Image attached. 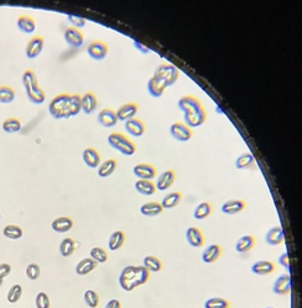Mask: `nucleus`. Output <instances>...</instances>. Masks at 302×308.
Wrapping results in <instances>:
<instances>
[{
  "label": "nucleus",
  "instance_id": "4be33fe9",
  "mask_svg": "<svg viewBox=\"0 0 302 308\" xmlns=\"http://www.w3.org/2000/svg\"><path fill=\"white\" fill-rule=\"evenodd\" d=\"M222 254V248L219 244H211L203 250L202 253V262L206 264H212L220 259Z\"/></svg>",
  "mask_w": 302,
  "mask_h": 308
},
{
  "label": "nucleus",
  "instance_id": "58836bf2",
  "mask_svg": "<svg viewBox=\"0 0 302 308\" xmlns=\"http://www.w3.org/2000/svg\"><path fill=\"white\" fill-rule=\"evenodd\" d=\"M1 127H3V130L6 133H16L21 130L22 126H21V122L19 119H16V117H9V119H6L3 122Z\"/></svg>",
  "mask_w": 302,
  "mask_h": 308
},
{
  "label": "nucleus",
  "instance_id": "4c0bfd02",
  "mask_svg": "<svg viewBox=\"0 0 302 308\" xmlns=\"http://www.w3.org/2000/svg\"><path fill=\"white\" fill-rule=\"evenodd\" d=\"M254 165H255L254 157H253L250 153H244V154L238 157L237 161H236V166H237V169H241V170L250 169Z\"/></svg>",
  "mask_w": 302,
  "mask_h": 308
},
{
  "label": "nucleus",
  "instance_id": "5701e85b",
  "mask_svg": "<svg viewBox=\"0 0 302 308\" xmlns=\"http://www.w3.org/2000/svg\"><path fill=\"white\" fill-rule=\"evenodd\" d=\"M245 208V202L243 200H229L222 205L221 211L226 215H236L242 212Z\"/></svg>",
  "mask_w": 302,
  "mask_h": 308
},
{
  "label": "nucleus",
  "instance_id": "c85d7f7f",
  "mask_svg": "<svg viewBox=\"0 0 302 308\" xmlns=\"http://www.w3.org/2000/svg\"><path fill=\"white\" fill-rule=\"evenodd\" d=\"M18 27L20 31L25 32V34H31L36 30V22L31 16L21 15L18 19Z\"/></svg>",
  "mask_w": 302,
  "mask_h": 308
},
{
  "label": "nucleus",
  "instance_id": "6ab92c4d",
  "mask_svg": "<svg viewBox=\"0 0 302 308\" xmlns=\"http://www.w3.org/2000/svg\"><path fill=\"white\" fill-rule=\"evenodd\" d=\"M83 161H84V163L89 166V168L95 169L99 166L100 161H101V157H100V153L98 152L95 148L89 147L83 152Z\"/></svg>",
  "mask_w": 302,
  "mask_h": 308
},
{
  "label": "nucleus",
  "instance_id": "39448f33",
  "mask_svg": "<svg viewBox=\"0 0 302 308\" xmlns=\"http://www.w3.org/2000/svg\"><path fill=\"white\" fill-rule=\"evenodd\" d=\"M154 77L161 78V81L165 82L167 86H170L177 83V81L179 79L180 70L175 65L170 64V63H161V64L157 67L156 72H154Z\"/></svg>",
  "mask_w": 302,
  "mask_h": 308
},
{
  "label": "nucleus",
  "instance_id": "473e14b6",
  "mask_svg": "<svg viewBox=\"0 0 302 308\" xmlns=\"http://www.w3.org/2000/svg\"><path fill=\"white\" fill-rule=\"evenodd\" d=\"M255 246V238L253 236H243L236 243V250L238 253H247Z\"/></svg>",
  "mask_w": 302,
  "mask_h": 308
},
{
  "label": "nucleus",
  "instance_id": "49530a36",
  "mask_svg": "<svg viewBox=\"0 0 302 308\" xmlns=\"http://www.w3.org/2000/svg\"><path fill=\"white\" fill-rule=\"evenodd\" d=\"M205 308H229V302L222 297H212L206 301Z\"/></svg>",
  "mask_w": 302,
  "mask_h": 308
},
{
  "label": "nucleus",
  "instance_id": "dca6fc26",
  "mask_svg": "<svg viewBox=\"0 0 302 308\" xmlns=\"http://www.w3.org/2000/svg\"><path fill=\"white\" fill-rule=\"evenodd\" d=\"M175 182V171L174 170H165L158 176V180H157L156 189L161 190V191H164L168 190Z\"/></svg>",
  "mask_w": 302,
  "mask_h": 308
},
{
  "label": "nucleus",
  "instance_id": "f704fd0d",
  "mask_svg": "<svg viewBox=\"0 0 302 308\" xmlns=\"http://www.w3.org/2000/svg\"><path fill=\"white\" fill-rule=\"evenodd\" d=\"M212 213V206L210 202H201L194 210V218L195 220H205Z\"/></svg>",
  "mask_w": 302,
  "mask_h": 308
},
{
  "label": "nucleus",
  "instance_id": "f8f14e48",
  "mask_svg": "<svg viewBox=\"0 0 302 308\" xmlns=\"http://www.w3.org/2000/svg\"><path fill=\"white\" fill-rule=\"evenodd\" d=\"M273 291L276 295H287L291 291V280L289 274H282L275 280Z\"/></svg>",
  "mask_w": 302,
  "mask_h": 308
},
{
  "label": "nucleus",
  "instance_id": "f257e3e1",
  "mask_svg": "<svg viewBox=\"0 0 302 308\" xmlns=\"http://www.w3.org/2000/svg\"><path fill=\"white\" fill-rule=\"evenodd\" d=\"M149 280V271L146 267H136V265H128V267H123L121 271L120 276H119V284H120L121 288L126 291V292H131L138 286L143 285Z\"/></svg>",
  "mask_w": 302,
  "mask_h": 308
},
{
  "label": "nucleus",
  "instance_id": "412c9836",
  "mask_svg": "<svg viewBox=\"0 0 302 308\" xmlns=\"http://www.w3.org/2000/svg\"><path fill=\"white\" fill-rule=\"evenodd\" d=\"M186 241L194 248H200L205 243V239H203L200 228L198 227L188 228V230H186Z\"/></svg>",
  "mask_w": 302,
  "mask_h": 308
},
{
  "label": "nucleus",
  "instance_id": "f03ea898",
  "mask_svg": "<svg viewBox=\"0 0 302 308\" xmlns=\"http://www.w3.org/2000/svg\"><path fill=\"white\" fill-rule=\"evenodd\" d=\"M22 84H24L25 90H26L27 98L30 99L31 103H34V104H42L43 103L44 99H46V94L40 88L37 77L34 70H25L24 74H22Z\"/></svg>",
  "mask_w": 302,
  "mask_h": 308
},
{
  "label": "nucleus",
  "instance_id": "6e6552de",
  "mask_svg": "<svg viewBox=\"0 0 302 308\" xmlns=\"http://www.w3.org/2000/svg\"><path fill=\"white\" fill-rule=\"evenodd\" d=\"M109 47L102 41H93L88 47V55L95 61H102L107 56Z\"/></svg>",
  "mask_w": 302,
  "mask_h": 308
},
{
  "label": "nucleus",
  "instance_id": "37998d69",
  "mask_svg": "<svg viewBox=\"0 0 302 308\" xmlns=\"http://www.w3.org/2000/svg\"><path fill=\"white\" fill-rule=\"evenodd\" d=\"M21 296H22V286L15 284V285L11 286L8 291V296H6V300L9 303H16L20 301Z\"/></svg>",
  "mask_w": 302,
  "mask_h": 308
},
{
  "label": "nucleus",
  "instance_id": "9b49d317",
  "mask_svg": "<svg viewBox=\"0 0 302 308\" xmlns=\"http://www.w3.org/2000/svg\"><path fill=\"white\" fill-rule=\"evenodd\" d=\"M133 174L141 180H152L156 178L157 170L153 165L147 163H141L135 165L133 168Z\"/></svg>",
  "mask_w": 302,
  "mask_h": 308
},
{
  "label": "nucleus",
  "instance_id": "4d7b16f0",
  "mask_svg": "<svg viewBox=\"0 0 302 308\" xmlns=\"http://www.w3.org/2000/svg\"><path fill=\"white\" fill-rule=\"evenodd\" d=\"M0 220H1V213H0Z\"/></svg>",
  "mask_w": 302,
  "mask_h": 308
},
{
  "label": "nucleus",
  "instance_id": "4468645a",
  "mask_svg": "<svg viewBox=\"0 0 302 308\" xmlns=\"http://www.w3.org/2000/svg\"><path fill=\"white\" fill-rule=\"evenodd\" d=\"M125 128L133 137H141L146 132V124L141 119H131L126 121Z\"/></svg>",
  "mask_w": 302,
  "mask_h": 308
},
{
  "label": "nucleus",
  "instance_id": "1a4fd4ad",
  "mask_svg": "<svg viewBox=\"0 0 302 308\" xmlns=\"http://www.w3.org/2000/svg\"><path fill=\"white\" fill-rule=\"evenodd\" d=\"M185 122H186V126H189L190 128L193 127H200L201 124L205 123L206 119H207V112L203 109V106L201 109L196 110V111L190 112V114L184 115Z\"/></svg>",
  "mask_w": 302,
  "mask_h": 308
},
{
  "label": "nucleus",
  "instance_id": "20e7f679",
  "mask_svg": "<svg viewBox=\"0 0 302 308\" xmlns=\"http://www.w3.org/2000/svg\"><path fill=\"white\" fill-rule=\"evenodd\" d=\"M107 142L111 145L112 148H115L116 150H119L120 153H122L123 156H133L137 150L135 143L132 141L128 140L125 135L119 132H114L111 135H109L107 137Z\"/></svg>",
  "mask_w": 302,
  "mask_h": 308
},
{
  "label": "nucleus",
  "instance_id": "a211bd4d",
  "mask_svg": "<svg viewBox=\"0 0 302 308\" xmlns=\"http://www.w3.org/2000/svg\"><path fill=\"white\" fill-rule=\"evenodd\" d=\"M250 270L253 274L263 276V275H269L275 271V264L270 260H259L252 265Z\"/></svg>",
  "mask_w": 302,
  "mask_h": 308
},
{
  "label": "nucleus",
  "instance_id": "09e8293b",
  "mask_svg": "<svg viewBox=\"0 0 302 308\" xmlns=\"http://www.w3.org/2000/svg\"><path fill=\"white\" fill-rule=\"evenodd\" d=\"M40 275H41V267H39L37 264H35V263H32V264H29L26 267V276L29 277L30 280H37L40 277Z\"/></svg>",
  "mask_w": 302,
  "mask_h": 308
},
{
  "label": "nucleus",
  "instance_id": "5fc2aeb1",
  "mask_svg": "<svg viewBox=\"0 0 302 308\" xmlns=\"http://www.w3.org/2000/svg\"><path fill=\"white\" fill-rule=\"evenodd\" d=\"M136 47H138V48H141V49H142V52H143V53H147V52H148V49H147V48H146V47H143V46H142V44H140V43H136Z\"/></svg>",
  "mask_w": 302,
  "mask_h": 308
},
{
  "label": "nucleus",
  "instance_id": "72a5a7b5",
  "mask_svg": "<svg viewBox=\"0 0 302 308\" xmlns=\"http://www.w3.org/2000/svg\"><path fill=\"white\" fill-rule=\"evenodd\" d=\"M135 187L140 194L146 195V196H151L157 190L156 185L151 180H137L135 184Z\"/></svg>",
  "mask_w": 302,
  "mask_h": 308
},
{
  "label": "nucleus",
  "instance_id": "3c124183",
  "mask_svg": "<svg viewBox=\"0 0 302 308\" xmlns=\"http://www.w3.org/2000/svg\"><path fill=\"white\" fill-rule=\"evenodd\" d=\"M279 264L282 265V267H285V269H289V267H290L289 254L284 253V254H282V255L279 256Z\"/></svg>",
  "mask_w": 302,
  "mask_h": 308
},
{
  "label": "nucleus",
  "instance_id": "2eb2a0df",
  "mask_svg": "<svg viewBox=\"0 0 302 308\" xmlns=\"http://www.w3.org/2000/svg\"><path fill=\"white\" fill-rule=\"evenodd\" d=\"M64 40L69 46L81 47L84 42V36L77 27H67L64 31Z\"/></svg>",
  "mask_w": 302,
  "mask_h": 308
},
{
  "label": "nucleus",
  "instance_id": "f3484780",
  "mask_svg": "<svg viewBox=\"0 0 302 308\" xmlns=\"http://www.w3.org/2000/svg\"><path fill=\"white\" fill-rule=\"evenodd\" d=\"M147 86H148L149 94H151L153 98H161V96L163 95V93H164L165 89L168 88L164 81H161V78H157L154 75L148 81Z\"/></svg>",
  "mask_w": 302,
  "mask_h": 308
},
{
  "label": "nucleus",
  "instance_id": "a878e982",
  "mask_svg": "<svg viewBox=\"0 0 302 308\" xmlns=\"http://www.w3.org/2000/svg\"><path fill=\"white\" fill-rule=\"evenodd\" d=\"M51 226L57 233H67L73 227V220L71 217H58L53 221Z\"/></svg>",
  "mask_w": 302,
  "mask_h": 308
},
{
  "label": "nucleus",
  "instance_id": "a18cd8bd",
  "mask_svg": "<svg viewBox=\"0 0 302 308\" xmlns=\"http://www.w3.org/2000/svg\"><path fill=\"white\" fill-rule=\"evenodd\" d=\"M84 301L89 308H97L100 303L99 295L94 290H86L84 292Z\"/></svg>",
  "mask_w": 302,
  "mask_h": 308
},
{
  "label": "nucleus",
  "instance_id": "c03bdc74",
  "mask_svg": "<svg viewBox=\"0 0 302 308\" xmlns=\"http://www.w3.org/2000/svg\"><path fill=\"white\" fill-rule=\"evenodd\" d=\"M15 99V91L10 86H0V103L10 104Z\"/></svg>",
  "mask_w": 302,
  "mask_h": 308
},
{
  "label": "nucleus",
  "instance_id": "6e6d98bb",
  "mask_svg": "<svg viewBox=\"0 0 302 308\" xmlns=\"http://www.w3.org/2000/svg\"><path fill=\"white\" fill-rule=\"evenodd\" d=\"M3 282H4V279L1 276H0V286L3 285Z\"/></svg>",
  "mask_w": 302,
  "mask_h": 308
},
{
  "label": "nucleus",
  "instance_id": "cd10ccee",
  "mask_svg": "<svg viewBox=\"0 0 302 308\" xmlns=\"http://www.w3.org/2000/svg\"><path fill=\"white\" fill-rule=\"evenodd\" d=\"M164 208L161 207V205L159 202H147V204L142 205L140 211L143 216H147V217H154V216H158L163 212Z\"/></svg>",
  "mask_w": 302,
  "mask_h": 308
},
{
  "label": "nucleus",
  "instance_id": "ddd939ff",
  "mask_svg": "<svg viewBox=\"0 0 302 308\" xmlns=\"http://www.w3.org/2000/svg\"><path fill=\"white\" fill-rule=\"evenodd\" d=\"M98 121L101 126L107 127H114L118 124L119 120H118V115H116V111H114L112 109H102L101 111L98 115Z\"/></svg>",
  "mask_w": 302,
  "mask_h": 308
},
{
  "label": "nucleus",
  "instance_id": "9d476101",
  "mask_svg": "<svg viewBox=\"0 0 302 308\" xmlns=\"http://www.w3.org/2000/svg\"><path fill=\"white\" fill-rule=\"evenodd\" d=\"M44 46V40L42 36H35L29 41L26 46V56L30 60L39 57Z\"/></svg>",
  "mask_w": 302,
  "mask_h": 308
},
{
  "label": "nucleus",
  "instance_id": "7ed1b4c3",
  "mask_svg": "<svg viewBox=\"0 0 302 308\" xmlns=\"http://www.w3.org/2000/svg\"><path fill=\"white\" fill-rule=\"evenodd\" d=\"M69 100H71V95L69 94H60V95L55 96L52 101L50 103V114L52 115L55 119H69Z\"/></svg>",
  "mask_w": 302,
  "mask_h": 308
},
{
  "label": "nucleus",
  "instance_id": "de8ad7c7",
  "mask_svg": "<svg viewBox=\"0 0 302 308\" xmlns=\"http://www.w3.org/2000/svg\"><path fill=\"white\" fill-rule=\"evenodd\" d=\"M35 305L36 308H51L50 297L46 292H39L35 298Z\"/></svg>",
  "mask_w": 302,
  "mask_h": 308
},
{
  "label": "nucleus",
  "instance_id": "c756f323",
  "mask_svg": "<svg viewBox=\"0 0 302 308\" xmlns=\"http://www.w3.org/2000/svg\"><path fill=\"white\" fill-rule=\"evenodd\" d=\"M116 168H118V162H116V159H107V161L102 162L99 165L98 175H99L100 178H109L110 175L114 174Z\"/></svg>",
  "mask_w": 302,
  "mask_h": 308
},
{
  "label": "nucleus",
  "instance_id": "2f4dec72",
  "mask_svg": "<svg viewBox=\"0 0 302 308\" xmlns=\"http://www.w3.org/2000/svg\"><path fill=\"white\" fill-rule=\"evenodd\" d=\"M180 201H181V194L178 191H174V192H169L168 195H165V196L163 197V200H161V207L164 208V210H169V208H173V207H175V206H178V205L180 204Z\"/></svg>",
  "mask_w": 302,
  "mask_h": 308
},
{
  "label": "nucleus",
  "instance_id": "423d86ee",
  "mask_svg": "<svg viewBox=\"0 0 302 308\" xmlns=\"http://www.w3.org/2000/svg\"><path fill=\"white\" fill-rule=\"evenodd\" d=\"M170 135L179 142H188L193 137V130L182 122H175L170 126Z\"/></svg>",
  "mask_w": 302,
  "mask_h": 308
},
{
  "label": "nucleus",
  "instance_id": "a19ab883",
  "mask_svg": "<svg viewBox=\"0 0 302 308\" xmlns=\"http://www.w3.org/2000/svg\"><path fill=\"white\" fill-rule=\"evenodd\" d=\"M90 258L94 262L99 263V264H104V263L107 262L109 256H107V253L105 249L100 248V246H94V248L90 250Z\"/></svg>",
  "mask_w": 302,
  "mask_h": 308
},
{
  "label": "nucleus",
  "instance_id": "7c9ffc66",
  "mask_svg": "<svg viewBox=\"0 0 302 308\" xmlns=\"http://www.w3.org/2000/svg\"><path fill=\"white\" fill-rule=\"evenodd\" d=\"M125 239H126V237L123 232H121V230H116V232H114V233L110 236L109 241H107V246H109L110 250L111 251L119 250V249L123 246V243H125Z\"/></svg>",
  "mask_w": 302,
  "mask_h": 308
},
{
  "label": "nucleus",
  "instance_id": "b1692460",
  "mask_svg": "<svg viewBox=\"0 0 302 308\" xmlns=\"http://www.w3.org/2000/svg\"><path fill=\"white\" fill-rule=\"evenodd\" d=\"M98 107V99L94 93H85L81 96V110L85 112L86 115L94 112L95 109Z\"/></svg>",
  "mask_w": 302,
  "mask_h": 308
},
{
  "label": "nucleus",
  "instance_id": "bb28decb",
  "mask_svg": "<svg viewBox=\"0 0 302 308\" xmlns=\"http://www.w3.org/2000/svg\"><path fill=\"white\" fill-rule=\"evenodd\" d=\"M98 263L94 262L91 258H84L81 262L77 264L76 267V272L81 276H84V275H88L89 272H91L94 269H97Z\"/></svg>",
  "mask_w": 302,
  "mask_h": 308
},
{
  "label": "nucleus",
  "instance_id": "aec40b11",
  "mask_svg": "<svg viewBox=\"0 0 302 308\" xmlns=\"http://www.w3.org/2000/svg\"><path fill=\"white\" fill-rule=\"evenodd\" d=\"M138 112V105L135 103H128V104L122 105L116 112L119 121H128L131 119H135L136 114Z\"/></svg>",
  "mask_w": 302,
  "mask_h": 308
},
{
  "label": "nucleus",
  "instance_id": "0eeeda50",
  "mask_svg": "<svg viewBox=\"0 0 302 308\" xmlns=\"http://www.w3.org/2000/svg\"><path fill=\"white\" fill-rule=\"evenodd\" d=\"M178 106H179V109L184 112V115H186L201 109V107H202V104H201V101L199 100L198 98H195V96L185 95L179 99V101H178Z\"/></svg>",
  "mask_w": 302,
  "mask_h": 308
},
{
  "label": "nucleus",
  "instance_id": "864d4df0",
  "mask_svg": "<svg viewBox=\"0 0 302 308\" xmlns=\"http://www.w3.org/2000/svg\"><path fill=\"white\" fill-rule=\"evenodd\" d=\"M105 308H121V303L120 301L116 300V298H112V300H110L109 302L106 303Z\"/></svg>",
  "mask_w": 302,
  "mask_h": 308
},
{
  "label": "nucleus",
  "instance_id": "13d9d810",
  "mask_svg": "<svg viewBox=\"0 0 302 308\" xmlns=\"http://www.w3.org/2000/svg\"><path fill=\"white\" fill-rule=\"evenodd\" d=\"M266 308H274V307H266Z\"/></svg>",
  "mask_w": 302,
  "mask_h": 308
},
{
  "label": "nucleus",
  "instance_id": "e433bc0d",
  "mask_svg": "<svg viewBox=\"0 0 302 308\" xmlns=\"http://www.w3.org/2000/svg\"><path fill=\"white\" fill-rule=\"evenodd\" d=\"M3 234L5 238L11 239V241H16V239H20L22 237L24 232H22V228L19 227V226L8 225L4 227Z\"/></svg>",
  "mask_w": 302,
  "mask_h": 308
},
{
  "label": "nucleus",
  "instance_id": "ea45409f",
  "mask_svg": "<svg viewBox=\"0 0 302 308\" xmlns=\"http://www.w3.org/2000/svg\"><path fill=\"white\" fill-rule=\"evenodd\" d=\"M143 267L149 272H159L161 270V262L157 256L148 255L143 259Z\"/></svg>",
  "mask_w": 302,
  "mask_h": 308
},
{
  "label": "nucleus",
  "instance_id": "c9c22d12",
  "mask_svg": "<svg viewBox=\"0 0 302 308\" xmlns=\"http://www.w3.org/2000/svg\"><path fill=\"white\" fill-rule=\"evenodd\" d=\"M78 246V243L73 241L72 238H64L62 239V242L60 243V255L64 256V258H68L71 256L72 254L76 250V246Z\"/></svg>",
  "mask_w": 302,
  "mask_h": 308
},
{
  "label": "nucleus",
  "instance_id": "8fccbe9b",
  "mask_svg": "<svg viewBox=\"0 0 302 308\" xmlns=\"http://www.w3.org/2000/svg\"><path fill=\"white\" fill-rule=\"evenodd\" d=\"M11 272V267L6 263H3V264H0V276L5 279L6 276H9Z\"/></svg>",
  "mask_w": 302,
  "mask_h": 308
},
{
  "label": "nucleus",
  "instance_id": "79ce46f5",
  "mask_svg": "<svg viewBox=\"0 0 302 308\" xmlns=\"http://www.w3.org/2000/svg\"><path fill=\"white\" fill-rule=\"evenodd\" d=\"M81 111V96L78 94L71 95V100H69V115L72 116H77L79 112Z\"/></svg>",
  "mask_w": 302,
  "mask_h": 308
},
{
  "label": "nucleus",
  "instance_id": "393cba45",
  "mask_svg": "<svg viewBox=\"0 0 302 308\" xmlns=\"http://www.w3.org/2000/svg\"><path fill=\"white\" fill-rule=\"evenodd\" d=\"M265 241L269 246H280L284 243V232H282V227H273L271 229L268 230V233L265 236Z\"/></svg>",
  "mask_w": 302,
  "mask_h": 308
},
{
  "label": "nucleus",
  "instance_id": "603ef678",
  "mask_svg": "<svg viewBox=\"0 0 302 308\" xmlns=\"http://www.w3.org/2000/svg\"><path fill=\"white\" fill-rule=\"evenodd\" d=\"M68 20L71 21L73 25H76L77 27H83L84 25H85V20L81 18H77V16H69L68 18Z\"/></svg>",
  "mask_w": 302,
  "mask_h": 308
}]
</instances>
